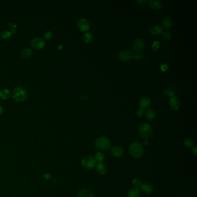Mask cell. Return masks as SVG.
Masks as SVG:
<instances>
[{
    "label": "cell",
    "instance_id": "f546056e",
    "mask_svg": "<svg viewBox=\"0 0 197 197\" xmlns=\"http://www.w3.org/2000/svg\"><path fill=\"white\" fill-rule=\"evenodd\" d=\"M162 38L164 39H165L166 41H169L171 39V34L170 32H163L162 33Z\"/></svg>",
    "mask_w": 197,
    "mask_h": 197
},
{
    "label": "cell",
    "instance_id": "44dd1931",
    "mask_svg": "<svg viewBox=\"0 0 197 197\" xmlns=\"http://www.w3.org/2000/svg\"><path fill=\"white\" fill-rule=\"evenodd\" d=\"M145 117L148 120H153L156 117L155 112L153 109H148L145 113Z\"/></svg>",
    "mask_w": 197,
    "mask_h": 197
},
{
    "label": "cell",
    "instance_id": "6da1fadb",
    "mask_svg": "<svg viewBox=\"0 0 197 197\" xmlns=\"http://www.w3.org/2000/svg\"><path fill=\"white\" fill-rule=\"evenodd\" d=\"M129 152L133 158L139 159L144 155V146L139 142H133L129 146Z\"/></svg>",
    "mask_w": 197,
    "mask_h": 197
},
{
    "label": "cell",
    "instance_id": "d6986e66",
    "mask_svg": "<svg viewBox=\"0 0 197 197\" xmlns=\"http://www.w3.org/2000/svg\"><path fill=\"white\" fill-rule=\"evenodd\" d=\"M149 5L152 8L155 10L160 9L162 6V2L159 0H150L149 1Z\"/></svg>",
    "mask_w": 197,
    "mask_h": 197
},
{
    "label": "cell",
    "instance_id": "30bf717a",
    "mask_svg": "<svg viewBox=\"0 0 197 197\" xmlns=\"http://www.w3.org/2000/svg\"><path fill=\"white\" fill-rule=\"evenodd\" d=\"M169 105L170 108L173 111H177L181 106L179 100L176 97H172L169 100Z\"/></svg>",
    "mask_w": 197,
    "mask_h": 197
},
{
    "label": "cell",
    "instance_id": "8d00e7d4",
    "mask_svg": "<svg viewBox=\"0 0 197 197\" xmlns=\"http://www.w3.org/2000/svg\"><path fill=\"white\" fill-rule=\"evenodd\" d=\"M43 176L46 179H50L51 177H52V176H51V175L49 173H45Z\"/></svg>",
    "mask_w": 197,
    "mask_h": 197
},
{
    "label": "cell",
    "instance_id": "9c48e42d",
    "mask_svg": "<svg viewBox=\"0 0 197 197\" xmlns=\"http://www.w3.org/2000/svg\"><path fill=\"white\" fill-rule=\"evenodd\" d=\"M78 27L82 31H86L90 28V24L87 20L85 18H81L77 23Z\"/></svg>",
    "mask_w": 197,
    "mask_h": 197
},
{
    "label": "cell",
    "instance_id": "f35d334b",
    "mask_svg": "<svg viewBox=\"0 0 197 197\" xmlns=\"http://www.w3.org/2000/svg\"><path fill=\"white\" fill-rule=\"evenodd\" d=\"M2 113H3V108L0 106V116L2 114Z\"/></svg>",
    "mask_w": 197,
    "mask_h": 197
},
{
    "label": "cell",
    "instance_id": "ab89813d",
    "mask_svg": "<svg viewBox=\"0 0 197 197\" xmlns=\"http://www.w3.org/2000/svg\"><path fill=\"white\" fill-rule=\"evenodd\" d=\"M87 98H88V96H82V98H83V99H87Z\"/></svg>",
    "mask_w": 197,
    "mask_h": 197
},
{
    "label": "cell",
    "instance_id": "2e32d148",
    "mask_svg": "<svg viewBox=\"0 0 197 197\" xmlns=\"http://www.w3.org/2000/svg\"><path fill=\"white\" fill-rule=\"evenodd\" d=\"M162 25L166 29H170L173 26V20L169 16L165 17L162 20Z\"/></svg>",
    "mask_w": 197,
    "mask_h": 197
},
{
    "label": "cell",
    "instance_id": "484cf974",
    "mask_svg": "<svg viewBox=\"0 0 197 197\" xmlns=\"http://www.w3.org/2000/svg\"><path fill=\"white\" fill-rule=\"evenodd\" d=\"M164 93L166 95L172 97L175 96V90L173 88L169 87L165 88L164 90Z\"/></svg>",
    "mask_w": 197,
    "mask_h": 197
},
{
    "label": "cell",
    "instance_id": "e575fe53",
    "mask_svg": "<svg viewBox=\"0 0 197 197\" xmlns=\"http://www.w3.org/2000/svg\"><path fill=\"white\" fill-rule=\"evenodd\" d=\"M133 59H135V60H140V59H141V56H140V54L137 53H135V54H133Z\"/></svg>",
    "mask_w": 197,
    "mask_h": 197
},
{
    "label": "cell",
    "instance_id": "ac0fdd59",
    "mask_svg": "<svg viewBox=\"0 0 197 197\" xmlns=\"http://www.w3.org/2000/svg\"><path fill=\"white\" fill-rule=\"evenodd\" d=\"M151 104V100L148 97H143L139 101V105L142 108H146Z\"/></svg>",
    "mask_w": 197,
    "mask_h": 197
},
{
    "label": "cell",
    "instance_id": "ffe728a7",
    "mask_svg": "<svg viewBox=\"0 0 197 197\" xmlns=\"http://www.w3.org/2000/svg\"><path fill=\"white\" fill-rule=\"evenodd\" d=\"M20 55L23 59H28L32 55V50L29 48H24L21 50Z\"/></svg>",
    "mask_w": 197,
    "mask_h": 197
},
{
    "label": "cell",
    "instance_id": "7402d4cb",
    "mask_svg": "<svg viewBox=\"0 0 197 197\" xmlns=\"http://www.w3.org/2000/svg\"><path fill=\"white\" fill-rule=\"evenodd\" d=\"M11 92L8 89H3L0 91V97L3 100H7L11 97Z\"/></svg>",
    "mask_w": 197,
    "mask_h": 197
},
{
    "label": "cell",
    "instance_id": "e0dca14e",
    "mask_svg": "<svg viewBox=\"0 0 197 197\" xmlns=\"http://www.w3.org/2000/svg\"><path fill=\"white\" fill-rule=\"evenodd\" d=\"M77 197H94V195L90 190L82 189L78 192Z\"/></svg>",
    "mask_w": 197,
    "mask_h": 197
},
{
    "label": "cell",
    "instance_id": "d6a6232c",
    "mask_svg": "<svg viewBox=\"0 0 197 197\" xmlns=\"http://www.w3.org/2000/svg\"><path fill=\"white\" fill-rule=\"evenodd\" d=\"M160 69H161L162 71L165 72L166 71H167L168 69V65L165 63H163L161 64L160 66Z\"/></svg>",
    "mask_w": 197,
    "mask_h": 197
},
{
    "label": "cell",
    "instance_id": "5bb4252c",
    "mask_svg": "<svg viewBox=\"0 0 197 197\" xmlns=\"http://www.w3.org/2000/svg\"><path fill=\"white\" fill-rule=\"evenodd\" d=\"M96 170L100 175H104L107 173V166L103 162H98L96 164Z\"/></svg>",
    "mask_w": 197,
    "mask_h": 197
},
{
    "label": "cell",
    "instance_id": "9a60e30c",
    "mask_svg": "<svg viewBox=\"0 0 197 197\" xmlns=\"http://www.w3.org/2000/svg\"><path fill=\"white\" fill-rule=\"evenodd\" d=\"M140 195V191L137 187H133L129 190L127 197H139Z\"/></svg>",
    "mask_w": 197,
    "mask_h": 197
},
{
    "label": "cell",
    "instance_id": "8992f818",
    "mask_svg": "<svg viewBox=\"0 0 197 197\" xmlns=\"http://www.w3.org/2000/svg\"><path fill=\"white\" fill-rule=\"evenodd\" d=\"M31 45L36 50H41L45 47L46 42L42 38L35 37L31 40Z\"/></svg>",
    "mask_w": 197,
    "mask_h": 197
},
{
    "label": "cell",
    "instance_id": "cb8c5ba5",
    "mask_svg": "<svg viewBox=\"0 0 197 197\" xmlns=\"http://www.w3.org/2000/svg\"><path fill=\"white\" fill-rule=\"evenodd\" d=\"M94 159H95L96 161H97L98 162H102V161L104 160V159H105V155L101 151H98L96 153V155H95Z\"/></svg>",
    "mask_w": 197,
    "mask_h": 197
},
{
    "label": "cell",
    "instance_id": "8fae6325",
    "mask_svg": "<svg viewBox=\"0 0 197 197\" xmlns=\"http://www.w3.org/2000/svg\"><path fill=\"white\" fill-rule=\"evenodd\" d=\"M111 153L113 157L116 158H120L123 155L124 150L120 146L116 145L112 147L111 150Z\"/></svg>",
    "mask_w": 197,
    "mask_h": 197
},
{
    "label": "cell",
    "instance_id": "52a82bcc",
    "mask_svg": "<svg viewBox=\"0 0 197 197\" xmlns=\"http://www.w3.org/2000/svg\"><path fill=\"white\" fill-rule=\"evenodd\" d=\"M144 46V42L142 38L135 39L132 43V48L135 52H140L142 51Z\"/></svg>",
    "mask_w": 197,
    "mask_h": 197
},
{
    "label": "cell",
    "instance_id": "3957f363",
    "mask_svg": "<svg viewBox=\"0 0 197 197\" xmlns=\"http://www.w3.org/2000/svg\"><path fill=\"white\" fill-rule=\"evenodd\" d=\"M95 146L98 149L107 151L110 149L111 142L109 139L106 137L101 136L98 137L95 140Z\"/></svg>",
    "mask_w": 197,
    "mask_h": 197
},
{
    "label": "cell",
    "instance_id": "d4e9b609",
    "mask_svg": "<svg viewBox=\"0 0 197 197\" xmlns=\"http://www.w3.org/2000/svg\"><path fill=\"white\" fill-rule=\"evenodd\" d=\"M183 144L184 146L187 148H192L194 146L193 140L192 139L188 138H187L184 140Z\"/></svg>",
    "mask_w": 197,
    "mask_h": 197
},
{
    "label": "cell",
    "instance_id": "836d02e7",
    "mask_svg": "<svg viewBox=\"0 0 197 197\" xmlns=\"http://www.w3.org/2000/svg\"><path fill=\"white\" fill-rule=\"evenodd\" d=\"M192 154L194 155L195 156L197 155V145H194L192 148Z\"/></svg>",
    "mask_w": 197,
    "mask_h": 197
},
{
    "label": "cell",
    "instance_id": "f1b7e54d",
    "mask_svg": "<svg viewBox=\"0 0 197 197\" xmlns=\"http://www.w3.org/2000/svg\"><path fill=\"white\" fill-rule=\"evenodd\" d=\"M160 43L159 41H155L153 42L152 43L151 45V48L154 51L157 50L159 48H160Z\"/></svg>",
    "mask_w": 197,
    "mask_h": 197
},
{
    "label": "cell",
    "instance_id": "5b68a950",
    "mask_svg": "<svg viewBox=\"0 0 197 197\" xmlns=\"http://www.w3.org/2000/svg\"><path fill=\"white\" fill-rule=\"evenodd\" d=\"M81 164L86 169L91 170L96 167L97 161L94 157L91 155H86L82 159L81 161Z\"/></svg>",
    "mask_w": 197,
    "mask_h": 197
},
{
    "label": "cell",
    "instance_id": "4316f807",
    "mask_svg": "<svg viewBox=\"0 0 197 197\" xmlns=\"http://www.w3.org/2000/svg\"><path fill=\"white\" fill-rule=\"evenodd\" d=\"M132 183H133L134 187H137V188L140 187V186H141V184H142V181L139 178H137V177L134 178L133 180L132 181Z\"/></svg>",
    "mask_w": 197,
    "mask_h": 197
},
{
    "label": "cell",
    "instance_id": "74e56055",
    "mask_svg": "<svg viewBox=\"0 0 197 197\" xmlns=\"http://www.w3.org/2000/svg\"><path fill=\"white\" fill-rule=\"evenodd\" d=\"M144 146H148L149 144V139H145L144 140Z\"/></svg>",
    "mask_w": 197,
    "mask_h": 197
},
{
    "label": "cell",
    "instance_id": "4dcf8cb0",
    "mask_svg": "<svg viewBox=\"0 0 197 197\" xmlns=\"http://www.w3.org/2000/svg\"><path fill=\"white\" fill-rule=\"evenodd\" d=\"M53 37V33L51 31H46L44 34V37L46 40H50Z\"/></svg>",
    "mask_w": 197,
    "mask_h": 197
},
{
    "label": "cell",
    "instance_id": "4fadbf2b",
    "mask_svg": "<svg viewBox=\"0 0 197 197\" xmlns=\"http://www.w3.org/2000/svg\"><path fill=\"white\" fill-rule=\"evenodd\" d=\"M150 33L154 35H157L163 32V28L159 24H154L150 28Z\"/></svg>",
    "mask_w": 197,
    "mask_h": 197
},
{
    "label": "cell",
    "instance_id": "7c38bea8",
    "mask_svg": "<svg viewBox=\"0 0 197 197\" xmlns=\"http://www.w3.org/2000/svg\"><path fill=\"white\" fill-rule=\"evenodd\" d=\"M139 190L144 194L149 195L153 192L154 190V188L153 186H151L149 183H142L140 186Z\"/></svg>",
    "mask_w": 197,
    "mask_h": 197
},
{
    "label": "cell",
    "instance_id": "277c9868",
    "mask_svg": "<svg viewBox=\"0 0 197 197\" xmlns=\"http://www.w3.org/2000/svg\"><path fill=\"white\" fill-rule=\"evenodd\" d=\"M12 97L17 102H23L27 99L28 94L24 89L17 87L12 91Z\"/></svg>",
    "mask_w": 197,
    "mask_h": 197
},
{
    "label": "cell",
    "instance_id": "7a4b0ae2",
    "mask_svg": "<svg viewBox=\"0 0 197 197\" xmlns=\"http://www.w3.org/2000/svg\"><path fill=\"white\" fill-rule=\"evenodd\" d=\"M138 133L140 137L144 140L149 139L152 135L153 129L149 123L143 122L139 126Z\"/></svg>",
    "mask_w": 197,
    "mask_h": 197
},
{
    "label": "cell",
    "instance_id": "83f0119b",
    "mask_svg": "<svg viewBox=\"0 0 197 197\" xmlns=\"http://www.w3.org/2000/svg\"><path fill=\"white\" fill-rule=\"evenodd\" d=\"M12 35V32L11 31H4L2 32L0 35L1 37L2 38V39H8L9 38H10Z\"/></svg>",
    "mask_w": 197,
    "mask_h": 197
},
{
    "label": "cell",
    "instance_id": "603a6c76",
    "mask_svg": "<svg viewBox=\"0 0 197 197\" xmlns=\"http://www.w3.org/2000/svg\"><path fill=\"white\" fill-rule=\"evenodd\" d=\"M93 35L91 32H86L83 35V41L87 43H91L93 40Z\"/></svg>",
    "mask_w": 197,
    "mask_h": 197
},
{
    "label": "cell",
    "instance_id": "1f68e13d",
    "mask_svg": "<svg viewBox=\"0 0 197 197\" xmlns=\"http://www.w3.org/2000/svg\"><path fill=\"white\" fill-rule=\"evenodd\" d=\"M144 114V108H140L137 111V115L139 117H143Z\"/></svg>",
    "mask_w": 197,
    "mask_h": 197
},
{
    "label": "cell",
    "instance_id": "d590c367",
    "mask_svg": "<svg viewBox=\"0 0 197 197\" xmlns=\"http://www.w3.org/2000/svg\"><path fill=\"white\" fill-rule=\"evenodd\" d=\"M147 2H148L147 0H142V1L141 0H139V1H137V3H138L139 4H142V5L145 4Z\"/></svg>",
    "mask_w": 197,
    "mask_h": 197
},
{
    "label": "cell",
    "instance_id": "ba28073f",
    "mask_svg": "<svg viewBox=\"0 0 197 197\" xmlns=\"http://www.w3.org/2000/svg\"><path fill=\"white\" fill-rule=\"evenodd\" d=\"M133 53H131V51L128 50H122L118 55L119 59L120 61H124V62H126V61H128L131 60V59H133Z\"/></svg>",
    "mask_w": 197,
    "mask_h": 197
}]
</instances>
